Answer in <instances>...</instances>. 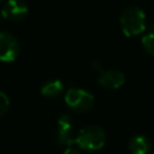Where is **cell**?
Returning a JSON list of instances; mask_svg holds the SVG:
<instances>
[{
  "label": "cell",
  "mask_w": 154,
  "mask_h": 154,
  "mask_svg": "<svg viewBox=\"0 0 154 154\" xmlns=\"http://www.w3.org/2000/svg\"><path fill=\"white\" fill-rule=\"evenodd\" d=\"M119 23L123 32L126 36L137 35L142 32L147 26L146 13L141 7L136 5H129L122 11Z\"/></svg>",
  "instance_id": "obj_1"
},
{
  "label": "cell",
  "mask_w": 154,
  "mask_h": 154,
  "mask_svg": "<svg viewBox=\"0 0 154 154\" xmlns=\"http://www.w3.org/2000/svg\"><path fill=\"white\" fill-rule=\"evenodd\" d=\"M106 142V134L103 129L99 125L90 124L82 128L76 135L75 143H77L81 148L88 150H96L103 147Z\"/></svg>",
  "instance_id": "obj_2"
},
{
  "label": "cell",
  "mask_w": 154,
  "mask_h": 154,
  "mask_svg": "<svg viewBox=\"0 0 154 154\" xmlns=\"http://www.w3.org/2000/svg\"><path fill=\"white\" fill-rule=\"evenodd\" d=\"M94 95L82 88H70L65 93V102L76 112H84L94 105Z\"/></svg>",
  "instance_id": "obj_3"
},
{
  "label": "cell",
  "mask_w": 154,
  "mask_h": 154,
  "mask_svg": "<svg viewBox=\"0 0 154 154\" xmlns=\"http://www.w3.org/2000/svg\"><path fill=\"white\" fill-rule=\"evenodd\" d=\"M19 53V42L10 31L0 30V60L13 61Z\"/></svg>",
  "instance_id": "obj_4"
},
{
  "label": "cell",
  "mask_w": 154,
  "mask_h": 154,
  "mask_svg": "<svg viewBox=\"0 0 154 154\" xmlns=\"http://www.w3.org/2000/svg\"><path fill=\"white\" fill-rule=\"evenodd\" d=\"M76 135L72 129V119L69 114H61L58 119V135H57V141L60 144L65 146H71L75 143Z\"/></svg>",
  "instance_id": "obj_5"
},
{
  "label": "cell",
  "mask_w": 154,
  "mask_h": 154,
  "mask_svg": "<svg viewBox=\"0 0 154 154\" xmlns=\"http://www.w3.org/2000/svg\"><path fill=\"white\" fill-rule=\"evenodd\" d=\"M97 82L109 89H117L120 85L124 84L125 82V76L122 71L117 69H108V70H102L97 77Z\"/></svg>",
  "instance_id": "obj_6"
},
{
  "label": "cell",
  "mask_w": 154,
  "mask_h": 154,
  "mask_svg": "<svg viewBox=\"0 0 154 154\" xmlns=\"http://www.w3.org/2000/svg\"><path fill=\"white\" fill-rule=\"evenodd\" d=\"M28 12V6L23 1L18 0H8L1 8V16L6 19L11 20H19L22 19Z\"/></svg>",
  "instance_id": "obj_7"
},
{
  "label": "cell",
  "mask_w": 154,
  "mask_h": 154,
  "mask_svg": "<svg viewBox=\"0 0 154 154\" xmlns=\"http://www.w3.org/2000/svg\"><path fill=\"white\" fill-rule=\"evenodd\" d=\"M128 147L132 154H148L150 150V140L146 135L137 134L130 138Z\"/></svg>",
  "instance_id": "obj_8"
},
{
  "label": "cell",
  "mask_w": 154,
  "mask_h": 154,
  "mask_svg": "<svg viewBox=\"0 0 154 154\" xmlns=\"http://www.w3.org/2000/svg\"><path fill=\"white\" fill-rule=\"evenodd\" d=\"M63 83L59 79H51L47 81L45 84H42L41 87V94L45 96H49V97H55L58 96L61 91H63Z\"/></svg>",
  "instance_id": "obj_9"
},
{
  "label": "cell",
  "mask_w": 154,
  "mask_h": 154,
  "mask_svg": "<svg viewBox=\"0 0 154 154\" xmlns=\"http://www.w3.org/2000/svg\"><path fill=\"white\" fill-rule=\"evenodd\" d=\"M146 29H148V31L142 36V46L144 47L146 52L154 55V24L150 23L149 25L146 26Z\"/></svg>",
  "instance_id": "obj_10"
},
{
  "label": "cell",
  "mask_w": 154,
  "mask_h": 154,
  "mask_svg": "<svg viewBox=\"0 0 154 154\" xmlns=\"http://www.w3.org/2000/svg\"><path fill=\"white\" fill-rule=\"evenodd\" d=\"M8 106H10L8 96L4 91H0V117L6 113V111L8 109Z\"/></svg>",
  "instance_id": "obj_11"
},
{
  "label": "cell",
  "mask_w": 154,
  "mask_h": 154,
  "mask_svg": "<svg viewBox=\"0 0 154 154\" xmlns=\"http://www.w3.org/2000/svg\"><path fill=\"white\" fill-rule=\"evenodd\" d=\"M63 154H81L79 150H77L76 148H72V147H67Z\"/></svg>",
  "instance_id": "obj_12"
},
{
  "label": "cell",
  "mask_w": 154,
  "mask_h": 154,
  "mask_svg": "<svg viewBox=\"0 0 154 154\" xmlns=\"http://www.w3.org/2000/svg\"><path fill=\"white\" fill-rule=\"evenodd\" d=\"M91 67L94 69V70H100V72L102 71V66H101V63L99 61V60H93L91 61Z\"/></svg>",
  "instance_id": "obj_13"
}]
</instances>
